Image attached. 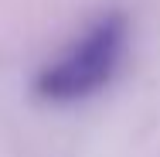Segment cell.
Instances as JSON below:
<instances>
[{"instance_id":"1","label":"cell","mask_w":160,"mask_h":157,"mask_svg":"<svg viewBox=\"0 0 160 157\" xmlns=\"http://www.w3.org/2000/svg\"><path fill=\"white\" fill-rule=\"evenodd\" d=\"M126 51V17L106 14L82 34L62 58L38 75V92L51 102H75L99 92L123 62Z\"/></svg>"}]
</instances>
